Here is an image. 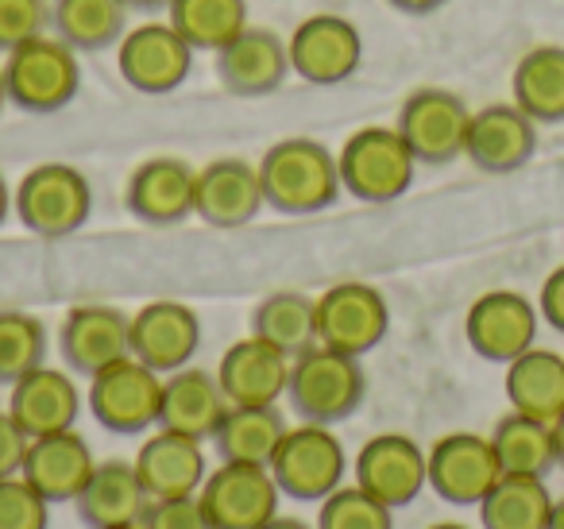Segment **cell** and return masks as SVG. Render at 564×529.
Wrapping results in <instances>:
<instances>
[{
    "instance_id": "cell-1",
    "label": "cell",
    "mask_w": 564,
    "mask_h": 529,
    "mask_svg": "<svg viewBox=\"0 0 564 529\" xmlns=\"http://www.w3.org/2000/svg\"><path fill=\"white\" fill-rule=\"evenodd\" d=\"M259 182H263L267 205L274 213H286V217L329 209L345 190L337 155L306 136L279 140L274 148H267V155L259 159Z\"/></svg>"
},
{
    "instance_id": "cell-2",
    "label": "cell",
    "mask_w": 564,
    "mask_h": 529,
    "mask_svg": "<svg viewBox=\"0 0 564 529\" xmlns=\"http://www.w3.org/2000/svg\"><path fill=\"white\" fill-rule=\"evenodd\" d=\"M364 395H368V375L356 356L325 348V344H314L310 352L294 356L286 398L302 421L337 425L360 410Z\"/></svg>"
},
{
    "instance_id": "cell-3",
    "label": "cell",
    "mask_w": 564,
    "mask_h": 529,
    "mask_svg": "<svg viewBox=\"0 0 564 529\" xmlns=\"http://www.w3.org/2000/svg\"><path fill=\"white\" fill-rule=\"evenodd\" d=\"M4 82H9V101L32 117H51L66 109L78 97L82 66L78 51L58 35H35L4 55Z\"/></svg>"
},
{
    "instance_id": "cell-4",
    "label": "cell",
    "mask_w": 564,
    "mask_h": 529,
    "mask_svg": "<svg viewBox=\"0 0 564 529\" xmlns=\"http://www.w3.org/2000/svg\"><path fill=\"white\" fill-rule=\"evenodd\" d=\"M337 166H340V186L356 202L387 205V202H399L414 186L417 159L406 148V140L399 136V128L371 125L348 136L345 148L337 151Z\"/></svg>"
},
{
    "instance_id": "cell-5",
    "label": "cell",
    "mask_w": 564,
    "mask_h": 529,
    "mask_svg": "<svg viewBox=\"0 0 564 529\" xmlns=\"http://www.w3.org/2000/svg\"><path fill=\"white\" fill-rule=\"evenodd\" d=\"M12 205H17V217L28 233H35L40 240H63L89 220L94 190H89V179L78 166L40 163L35 171L24 174Z\"/></svg>"
},
{
    "instance_id": "cell-6",
    "label": "cell",
    "mask_w": 564,
    "mask_h": 529,
    "mask_svg": "<svg viewBox=\"0 0 564 529\" xmlns=\"http://www.w3.org/2000/svg\"><path fill=\"white\" fill-rule=\"evenodd\" d=\"M267 467H271L282 495H291L294 503H322L325 495L340 487L348 460L333 425L302 421V425L286 429Z\"/></svg>"
},
{
    "instance_id": "cell-7",
    "label": "cell",
    "mask_w": 564,
    "mask_h": 529,
    "mask_svg": "<svg viewBox=\"0 0 564 529\" xmlns=\"http://www.w3.org/2000/svg\"><path fill=\"white\" fill-rule=\"evenodd\" d=\"M159 406H163V375L135 356H124L105 371L89 375V413L109 433L135 436L159 425Z\"/></svg>"
},
{
    "instance_id": "cell-8",
    "label": "cell",
    "mask_w": 564,
    "mask_h": 529,
    "mask_svg": "<svg viewBox=\"0 0 564 529\" xmlns=\"http://www.w3.org/2000/svg\"><path fill=\"white\" fill-rule=\"evenodd\" d=\"M279 498L282 490L271 467L236 460H220V467H213L197 490L213 529H263L279 514Z\"/></svg>"
},
{
    "instance_id": "cell-9",
    "label": "cell",
    "mask_w": 564,
    "mask_h": 529,
    "mask_svg": "<svg viewBox=\"0 0 564 529\" xmlns=\"http://www.w3.org/2000/svg\"><path fill=\"white\" fill-rule=\"evenodd\" d=\"M471 109L441 86H422L402 101L399 109V136L406 148L414 151L417 163L425 166H445L464 155V140H468Z\"/></svg>"
},
{
    "instance_id": "cell-10",
    "label": "cell",
    "mask_w": 564,
    "mask_h": 529,
    "mask_svg": "<svg viewBox=\"0 0 564 529\" xmlns=\"http://www.w3.org/2000/svg\"><path fill=\"white\" fill-rule=\"evenodd\" d=\"M197 51L174 32L171 20L163 24H135L124 32V40L117 43V66L120 78L135 89V94L163 97L174 94L182 82L189 78V66H194Z\"/></svg>"
},
{
    "instance_id": "cell-11",
    "label": "cell",
    "mask_w": 564,
    "mask_h": 529,
    "mask_svg": "<svg viewBox=\"0 0 564 529\" xmlns=\"http://www.w3.org/2000/svg\"><path fill=\"white\" fill-rule=\"evenodd\" d=\"M391 328L387 298L368 282H337L317 298V344L345 356H368Z\"/></svg>"
},
{
    "instance_id": "cell-12",
    "label": "cell",
    "mask_w": 564,
    "mask_h": 529,
    "mask_svg": "<svg viewBox=\"0 0 564 529\" xmlns=\"http://www.w3.org/2000/svg\"><path fill=\"white\" fill-rule=\"evenodd\" d=\"M286 51H291V71L306 86H340L364 63V40L356 24L345 17H333V12H317V17L302 20L286 40Z\"/></svg>"
},
{
    "instance_id": "cell-13",
    "label": "cell",
    "mask_w": 564,
    "mask_h": 529,
    "mask_svg": "<svg viewBox=\"0 0 564 529\" xmlns=\"http://www.w3.org/2000/svg\"><path fill=\"white\" fill-rule=\"evenodd\" d=\"M538 305L518 290H487L471 302L464 336L479 359L507 367L538 344Z\"/></svg>"
},
{
    "instance_id": "cell-14",
    "label": "cell",
    "mask_w": 564,
    "mask_h": 529,
    "mask_svg": "<svg viewBox=\"0 0 564 529\" xmlns=\"http://www.w3.org/2000/svg\"><path fill=\"white\" fill-rule=\"evenodd\" d=\"M356 487L391 510H402L430 487V452L406 433L371 436L356 456Z\"/></svg>"
},
{
    "instance_id": "cell-15",
    "label": "cell",
    "mask_w": 564,
    "mask_h": 529,
    "mask_svg": "<svg viewBox=\"0 0 564 529\" xmlns=\"http://www.w3.org/2000/svg\"><path fill=\"white\" fill-rule=\"evenodd\" d=\"M499 479H502V464L495 456L491 436L445 433L430 449V487L445 503L479 506Z\"/></svg>"
},
{
    "instance_id": "cell-16",
    "label": "cell",
    "mask_w": 564,
    "mask_h": 529,
    "mask_svg": "<svg viewBox=\"0 0 564 529\" xmlns=\"http://www.w3.org/2000/svg\"><path fill=\"white\" fill-rule=\"evenodd\" d=\"M132 317L120 313L117 305H101V302H86L74 305L63 317L58 328V348L70 371L78 375H97L105 371L117 359L132 356Z\"/></svg>"
},
{
    "instance_id": "cell-17",
    "label": "cell",
    "mask_w": 564,
    "mask_h": 529,
    "mask_svg": "<svg viewBox=\"0 0 564 529\" xmlns=\"http://www.w3.org/2000/svg\"><path fill=\"white\" fill-rule=\"evenodd\" d=\"M538 151V125L510 105H487V109L471 112L468 140H464V155L476 171L484 174H514Z\"/></svg>"
},
{
    "instance_id": "cell-18",
    "label": "cell",
    "mask_w": 564,
    "mask_h": 529,
    "mask_svg": "<svg viewBox=\"0 0 564 529\" xmlns=\"http://www.w3.org/2000/svg\"><path fill=\"white\" fill-rule=\"evenodd\" d=\"M132 356L148 364L151 371L171 375L194 359L197 344H202V321L189 305L159 298L148 302L140 313H132Z\"/></svg>"
},
{
    "instance_id": "cell-19",
    "label": "cell",
    "mask_w": 564,
    "mask_h": 529,
    "mask_svg": "<svg viewBox=\"0 0 564 529\" xmlns=\"http://www.w3.org/2000/svg\"><path fill=\"white\" fill-rule=\"evenodd\" d=\"M291 364L294 359L286 352L251 333L220 356L217 382L225 390L228 406H274L286 395Z\"/></svg>"
},
{
    "instance_id": "cell-20",
    "label": "cell",
    "mask_w": 564,
    "mask_h": 529,
    "mask_svg": "<svg viewBox=\"0 0 564 529\" xmlns=\"http://www.w3.org/2000/svg\"><path fill=\"white\" fill-rule=\"evenodd\" d=\"M267 205L259 166L243 159H213L197 171L194 186V217L213 228H243L259 217Z\"/></svg>"
},
{
    "instance_id": "cell-21",
    "label": "cell",
    "mask_w": 564,
    "mask_h": 529,
    "mask_svg": "<svg viewBox=\"0 0 564 529\" xmlns=\"http://www.w3.org/2000/svg\"><path fill=\"white\" fill-rule=\"evenodd\" d=\"M132 464H135V472H140V483L151 503H159V498L197 495L205 475H209L202 441L186 433H174V429H163V425L140 444Z\"/></svg>"
},
{
    "instance_id": "cell-22",
    "label": "cell",
    "mask_w": 564,
    "mask_h": 529,
    "mask_svg": "<svg viewBox=\"0 0 564 529\" xmlns=\"http://www.w3.org/2000/svg\"><path fill=\"white\" fill-rule=\"evenodd\" d=\"M217 78L236 97H263L286 82L291 74V51L267 28H243L232 43L217 51Z\"/></svg>"
},
{
    "instance_id": "cell-23",
    "label": "cell",
    "mask_w": 564,
    "mask_h": 529,
    "mask_svg": "<svg viewBox=\"0 0 564 529\" xmlns=\"http://www.w3.org/2000/svg\"><path fill=\"white\" fill-rule=\"evenodd\" d=\"M194 186L197 171L174 155L148 159L132 171L124 190L128 213L143 225H178L194 217Z\"/></svg>"
},
{
    "instance_id": "cell-24",
    "label": "cell",
    "mask_w": 564,
    "mask_h": 529,
    "mask_svg": "<svg viewBox=\"0 0 564 529\" xmlns=\"http://www.w3.org/2000/svg\"><path fill=\"white\" fill-rule=\"evenodd\" d=\"M97 460L89 452V441L78 429H63V433H47V436H32L24 456V479L55 503H74L82 495V487L94 475Z\"/></svg>"
},
{
    "instance_id": "cell-25",
    "label": "cell",
    "mask_w": 564,
    "mask_h": 529,
    "mask_svg": "<svg viewBox=\"0 0 564 529\" xmlns=\"http://www.w3.org/2000/svg\"><path fill=\"white\" fill-rule=\"evenodd\" d=\"M151 498L140 483V472L128 460H97L94 475L74 498L82 526L89 529H117V526H140L148 514Z\"/></svg>"
},
{
    "instance_id": "cell-26",
    "label": "cell",
    "mask_w": 564,
    "mask_h": 529,
    "mask_svg": "<svg viewBox=\"0 0 564 529\" xmlns=\"http://www.w3.org/2000/svg\"><path fill=\"white\" fill-rule=\"evenodd\" d=\"M9 413L20 421V429L28 436L63 433V429H74V421H78L82 390L74 387V379L66 371L40 364L24 379L12 382Z\"/></svg>"
},
{
    "instance_id": "cell-27",
    "label": "cell",
    "mask_w": 564,
    "mask_h": 529,
    "mask_svg": "<svg viewBox=\"0 0 564 529\" xmlns=\"http://www.w3.org/2000/svg\"><path fill=\"white\" fill-rule=\"evenodd\" d=\"M228 413V398L217 382V371L202 367H178L163 379V406H159V425L174 433L213 441L217 425Z\"/></svg>"
},
{
    "instance_id": "cell-28",
    "label": "cell",
    "mask_w": 564,
    "mask_h": 529,
    "mask_svg": "<svg viewBox=\"0 0 564 529\" xmlns=\"http://www.w3.org/2000/svg\"><path fill=\"white\" fill-rule=\"evenodd\" d=\"M507 402L514 413L553 425L564 413V356L533 344L507 364Z\"/></svg>"
},
{
    "instance_id": "cell-29",
    "label": "cell",
    "mask_w": 564,
    "mask_h": 529,
    "mask_svg": "<svg viewBox=\"0 0 564 529\" xmlns=\"http://www.w3.org/2000/svg\"><path fill=\"white\" fill-rule=\"evenodd\" d=\"M514 105L533 125H561L564 120V47H533L518 58L514 78Z\"/></svg>"
},
{
    "instance_id": "cell-30",
    "label": "cell",
    "mask_w": 564,
    "mask_h": 529,
    "mask_svg": "<svg viewBox=\"0 0 564 529\" xmlns=\"http://www.w3.org/2000/svg\"><path fill=\"white\" fill-rule=\"evenodd\" d=\"M279 406H228L225 421L213 433V449L220 460L236 464H271L274 449L286 436Z\"/></svg>"
},
{
    "instance_id": "cell-31",
    "label": "cell",
    "mask_w": 564,
    "mask_h": 529,
    "mask_svg": "<svg viewBox=\"0 0 564 529\" xmlns=\"http://www.w3.org/2000/svg\"><path fill=\"white\" fill-rule=\"evenodd\" d=\"M55 32L70 43L78 55L109 51L128 32V4L124 0H55Z\"/></svg>"
},
{
    "instance_id": "cell-32",
    "label": "cell",
    "mask_w": 564,
    "mask_h": 529,
    "mask_svg": "<svg viewBox=\"0 0 564 529\" xmlns=\"http://www.w3.org/2000/svg\"><path fill=\"white\" fill-rule=\"evenodd\" d=\"M251 333L282 348L291 359L302 356L317 344V298L299 290H274L251 313Z\"/></svg>"
},
{
    "instance_id": "cell-33",
    "label": "cell",
    "mask_w": 564,
    "mask_h": 529,
    "mask_svg": "<svg viewBox=\"0 0 564 529\" xmlns=\"http://www.w3.org/2000/svg\"><path fill=\"white\" fill-rule=\"evenodd\" d=\"M484 529H545L553 514V495L538 475H507L476 506Z\"/></svg>"
},
{
    "instance_id": "cell-34",
    "label": "cell",
    "mask_w": 564,
    "mask_h": 529,
    "mask_svg": "<svg viewBox=\"0 0 564 529\" xmlns=\"http://www.w3.org/2000/svg\"><path fill=\"white\" fill-rule=\"evenodd\" d=\"M166 20L194 51L217 55L248 28V0H171Z\"/></svg>"
},
{
    "instance_id": "cell-35",
    "label": "cell",
    "mask_w": 564,
    "mask_h": 529,
    "mask_svg": "<svg viewBox=\"0 0 564 529\" xmlns=\"http://www.w3.org/2000/svg\"><path fill=\"white\" fill-rule=\"evenodd\" d=\"M495 456H499L507 475H538L545 479L556 467V449H553V425L525 413L510 410L507 418H499L491 433Z\"/></svg>"
},
{
    "instance_id": "cell-36",
    "label": "cell",
    "mask_w": 564,
    "mask_h": 529,
    "mask_svg": "<svg viewBox=\"0 0 564 529\" xmlns=\"http://www.w3.org/2000/svg\"><path fill=\"white\" fill-rule=\"evenodd\" d=\"M47 356V328L35 313L0 310V387H12Z\"/></svg>"
},
{
    "instance_id": "cell-37",
    "label": "cell",
    "mask_w": 564,
    "mask_h": 529,
    "mask_svg": "<svg viewBox=\"0 0 564 529\" xmlns=\"http://www.w3.org/2000/svg\"><path fill=\"white\" fill-rule=\"evenodd\" d=\"M317 510L314 529H394V510L371 498L364 487H345L340 483L333 495H325Z\"/></svg>"
},
{
    "instance_id": "cell-38",
    "label": "cell",
    "mask_w": 564,
    "mask_h": 529,
    "mask_svg": "<svg viewBox=\"0 0 564 529\" xmlns=\"http://www.w3.org/2000/svg\"><path fill=\"white\" fill-rule=\"evenodd\" d=\"M47 526H51V503L24 475L0 479V529H47Z\"/></svg>"
},
{
    "instance_id": "cell-39",
    "label": "cell",
    "mask_w": 564,
    "mask_h": 529,
    "mask_svg": "<svg viewBox=\"0 0 564 529\" xmlns=\"http://www.w3.org/2000/svg\"><path fill=\"white\" fill-rule=\"evenodd\" d=\"M47 28L43 0H0V55L17 51L20 43L35 40Z\"/></svg>"
},
{
    "instance_id": "cell-40",
    "label": "cell",
    "mask_w": 564,
    "mask_h": 529,
    "mask_svg": "<svg viewBox=\"0 0 564 529\" xmlns=\"http://www.w3.org/2000/svg\"><path fill=\"white\" fill-rule=\"evenodd\" d=\"M143 529H213V526L205 518L197 495H186V498H159V503H151L148 514H143Z\"/></svg>"
},
{
    "instance_id": "cell-41",
    "label": "cell",
    "mask_w": 564,
    "mask_h": 529,
    "mask_svg": "<svg viewBox=\"0 0 564 529\" xmlns=\"http://www.w3.org/2000/svg\"><path fill=\"white\" fill-rule=\"evenodd\" d=\"M28 444H32V436L20 429V421L9 410H0V479L24 472Z\"/></svg>"
},
{
    "instance_id": "cell-42",
    "label": "cell",
    "mask_w": 564,
    "mask_h": 529,
    "mask_svg": "<svg viewBox=\"0 0 564 529\" xmlns=\"http://www.w3.org/2000/svg\"><path fill=\"white\" fill-rule=\"evenodd\" d=\"M538 313L553 333L564 336V263L556 271H549V279L541 282L538 294Z\"/></svg>"
},
{
    "instance_id": "cell-43",
    "label": "cell",
    "mask_w": 564,
    "mask_h": 529,
    "mask_svg": "<svg viewBox=\"0 0 564 529\" xmlns=\"http://www.w3.org/2000/svg\"><path fill=\"white\" fill-rule=\"evenodd\" d=\"M391 9L406 12V17H425V12H437L445 0H387Z\"/></svg>"
},
{
    "instance_id": "cell-44",
    "label": "cell",
    "mask_w": 564,
    "mask_h": 529,
    "mask_svg": "<svg viewBox=\"0 0 564 529\" xmlns=\"http://www.w3.org/2000/svg\"><path fill=\"white\" fill-rule=\"evenodd\" d=\"M553 449H556V467H564V413L553 421Z\"/></svg>"
},
{
    "instance_id": "cell-45",
    "label": "cell",
    "mask_w": 564,
    "mask_h": 529,
    "mask_svg": "<svg viewBox=\"0 0 564 529\" xmlns=\"http://www.w3.org/2000/svg\"><path fill=\"white\" fill-rule=\"evenodd\" d=\"M263 529H310V526L302 518H282V514H274V518L267 521Z\"/></svg>"
},
{
    "instance_id": "cell-46",
    "label": "cell",
    "mask_w": 564,
    "mask_h": 529,
    "mask_svg": "<svg viewBox=\"0 0 564 529\" xmlns=\"http://www.w3.org/2000/svg\"><path fill=\"white\" fill-rule=\"evenodd\" d=\"M128 9H135V12H159V9H166L171 0H124Z\"/></svg>"
},
{
    "instance_id": "cell-47",
    "label": "cell",
    "mask_w": 564,
    "mask_h": 529,
    "mask_svg": "<svg viewBox=\"0 0 564 529\" xmlns=\"http://www.w3.org/2000/svg\"><path fill=\"white\" fill-rule=\"evenodd\" d=\"M9 209H12V194H9V182H4V174H0V225L9 220Z\"/></svg>"
},
{
    "instance_id": "cell-48",
    "label": "cell",
    "mask_w": 564,
    "mask_h": 529,
    "mask_svg": "<svg viewBox=\"0 0 564 529\" xmlns=\"http://www.w3.org/2000/svg\"><path fill=\"white\" fill-rule=\"evenodd\" d=\"M545 529H564V498H553V514H549Z\"/></svg>"
},
{
    "instance_id": "cell-49",
    "label": "cell",
    "mask_w": 564,
    "mask_h": 529,
    "mask_svg": "<svg viewBox=\"0 0 564 529\" xmlns=\"http://www.w3.org/2000/svg\"><path fill=\"white\" fill-rule=\"evenodd\" d=\"M9 105V82H4V66H0V112Z\"/></svg>"
},
{
    "instance_id": "cell-50",
    "label": "cell",
    "mask_w": 564,
    "mask_h": 529,
    "mask_svg": "<svg viewBox=\"0 0 564 529\" xmlns=\"http://www.w3.org/2000/svg\"><path fill=\"white\" fill-rule=\"evenodd\" d=\"M430 529H468V526H460V521H437V526H430Z\"/></svg>"
},
{
    "instance_id": "cell-51",
    "label": "cell",
    "mask_w": 564,
    "mask_h": 529,
    "mask_svg": "<svg viewBox=\"0 0 564 529\" xmlns=\"http://www.w3.org/2000/svg\"><path fill=\"white\" fill-rule=\"evenodd\" d=\"M117 529H143V521H140V526H117Z\"/></svg>"
}]
</instances>
